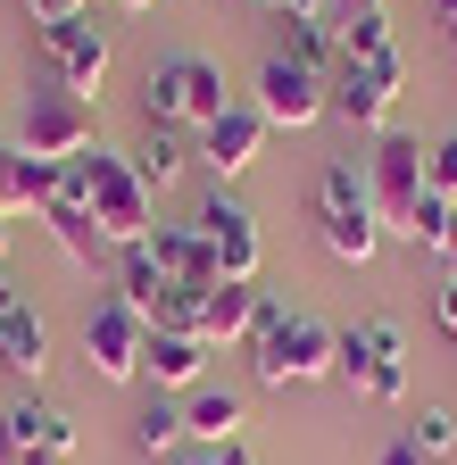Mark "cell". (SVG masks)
<instances>
[{"mask_svg":"<svg viewBox=\"0 0 457 465\" xmlns=\"http://www.w3.org/2000/svg\"><path fill=\"white\" fill-rule=\"evenodd\" d=\"M59 200L92 208V224H100L108 250H142L150 232H158V200H150V183L134 174V158H117V150L67 158V166H59Z\"/></svg>","mask_w":457,"mask_h":465,"instance_id":"1","label":"cell"},{"mask_svg":"<svg viewBox=\"0 0 457 465\" xmlns=\"http://www.w3.org/2000/svg\"><path fill=\"white\" fill-rule=\"evenodd\" d=\"M84 150H100V108H92L84 92H67V84L25 92V116H17V158L67 166V158H84Z\"/></svg>","mask_w":457,"mask_h":465,"instance_id":"2","label":"cell"},{"mask_svg":"<svg viewBox=\"0 0 457 465\" xmlns=\"http://www.w3.org/2000/svg\"><path fill=\"white\" fill-rule=\"evenodd\" d=\"M142 108H150V125L166 134V125H216L224 108V67L216 58H200V50H175V58H158L150 67V84H142Z\"/></svg>","mask_w":457,"mask_h":465,"instance_id":"3","label":"cell"},{"mask_svg":"<svg viewBox=\"0 0 457 465\" xmlns=\"http://www.w3.org/2000/svg\"><path fill=\"white\" fill-rule=\"evenodd\" d=\"M242 349H250V374H258L266 391H292V382H324V374H333L341 332H333L324 316H283L274 332H250Z\"/></svg>","mask_w":457,"mask_h":465,"instance_id":"4","label":"cell"},{"mask_svg":"<svg viewBox=\"0 0 457 465\" xmlns=\"http://www.w3.org/2000/svg\"><path fill=\"white\" fill-rule=\"evenodd\" d=\"M366 200H374V224L391 242H408V216L424 200V142L416 134H374V158H366Z\"/></svg>","mask_w":457,"mask_h":465,"instance_id":"5","label":"cell"},{"mask_svg":"<svg viewBox=\"0 0 457 465\" xmlns=\"http://www.w3.org/2000/svg\"><path fill=\"white\" fill-rule=\"evenodd\" d=\"M333 374L350 382V391H366L374 407H399V399H408V341H399V324H382V316L350 324V332H341Z\"/></svg>","mask_w":457,"mask_h":465,"instance_id":"6","label":"cell"},{"mask_svg":"<svg viewBox=\"0 0 457 465\" xmlns=\"http://www.w3.org/2000/svg\"><path fill=\"white\" fill-rule=\"evenodd\" d=\"M399 50L382 58H341L333 67V116L341 125H366V134H391V108H399Z\"/></svg>","mask_w":457,"mask_h":465,"instance_id":"7","label":"cell"},{"mask_svg":"<svg viewBox=\"0 0 457 465\" xmlns=\"http://www.w3.org/2000/svg\"><path fill=\"white\" fill-rule=\"evenodd\" d=\"M258 116H266V125H283V134H308L316 125V116H333V84L324 75H308L300 67V58H266V67H258V100H250Z\"/></svg>","mask_w":457,"mask_h":465,"instance_id":"8","label":"cell"},{"mask_svg":"<svg viewBox=\"0 0 457 465\" xmlns=\"http://www.w3.org/2000/svg\"><path fill=\"white\" fill-rule=\"evenodd\" d=\"M200 242H208V258H216V282H258V266H266V232H258V216L242 208V200H200Z\"/></svg>","mask_w":457,"mask_h":465,"instance_id":"9","label":"cell"},{"mask_svg":"<svg viewBox=\"0 0 457 465\" xmlns=\"http://www.w3.org/2000/svg\"><path fill=\"white\" fill-rule=\"evenodd\" d=\"M142 349H150V324L108 291V300L92 308V324H84V358H92V374L100 382H142Z\"/></svg>","mask_w":457,"mask_h":465,"instance_id":"10","label":"cell"},{"mask_svg":"<svg viewBox=\"0 0 457 465\" xmlns=\"http://www.w3.org/2000/svg\"><path fill=\"white\" fill-rule=\"evenodd\" d=\"M266 134H274V125H266V116L233 100V108H224V116H216V125H200V166L216 174V183H233V174H250V166H258V150H266Z\"/></svg>","mask_w":457,"mask_h":465,"instance_id":"11","label":"cell"},{"mask_svg":"<svg viewBox=\"0 0 457 465\" xmlns=\"http://www.w3.org/2000/svg\"><path fill=\"white\" fill-rule=\"evenodd\" d=\"M42 50H50V75H59L67 92H100V75H108V25H92V17H75V25H42Z\"/></svg>","mask_w":457,"mask_h":465,"instance_id":"12","label":"cell"},{"mask_svg":"<svg viewBox=\"0 0 457 465\" xmlns=\"http://www.w3.org/2000/svg\"><path fill=\"white\" fill-rule=\"evenodd\" d=\"M258 300H266L258 282H200V316H192V332H200L208 349H233V341H250Z\"/></svg>","mask_w":457,"mask_h":465,"instance_id":"13","label":"cell"},{"mask_svg":"<svg viewBox=\"0 0 457 465\" xmlns=\"http://www.w3.org/2000/svg\"><path fill=\"white\" fill-rule=\"evenodd\" d=\"M200 374H208V341H192V332H150V349H142V382L150 391H200Z\"/></svg>","mask_w":457,"mask_h":465,"instance_id":"14","label":"cell"},{"mask_svg":"<svg viewBox=\"0 0 457 465\" xmlns=\"http://www.w3.org/2000/svg\"><path fill=\"white\" fill-rule=\"evenodd\" d=\"M0 366H9L25 391L42 382V366H50V324H42V308H9V316H0Z\"/></svg>","mask_w":457,"mask_h":465,"instance_id":"15","label":"cell"},{"mask_svg":"<svg viewBox=\"0 0 457 465\" xmlns=\"http://www.w3.org/2000/svg\"><path fill=\"white\" fill-rule=\"evenodd\" d=\"M42 200H59V166H42V158H17V142L0 150V224L42 208Z\"/></svg>","mask_w":457,"mask_h":465,"instance_id":"16","label":"cell"},{"mask_svg":"<svg viewBox=\"0 0 457 465\" xmlns=\"http://www.w3.org/2000/svg\"><path fill=\"white\" fill-rule=\"evenodd\" d=\"M242 424H250V407H242V391H192L184 399V432L192 440H208V449H224V440H242Z\"/></svg>","mask_w":457,"mask_h":465,"instance_id":"17","label":"cell"},{"mask_svg":"<svg viewBox=\"0 0 457 465\" xmlns=\"http://www.w3.org/2000/svg\"><path fill=\"white\" fill-rule=\"evenodd\" d=\"M9 432H17V449H75V416H67V407L59 399H42V391H25L17 407H9Z\"/></svg>","mask_w":457,"mask_h":465,"instance_id":"18","label":"cell"},{"mask_svg":"<svg viewBox=\"0 0 457 465\" xmlns=\"http://www.w3.org/2000/svg\"><path fill=\"white\" fill-rule=\"evenodd\" d=\"M34 216L50 224V242H59V250H67L75 266H108V258H117V250L100 242V224H92V208H75V200H42Z\"/></svg>","mask_w":457,"mask_h":465,"instance_id":"19","label":"cell"},{"mask_svg":"<svg viewBox=\"0 0 457 465\" xmlns=\"http://www.w3.org/2000/svg\"><path fill=\"white\" fill-rule=\"evenodd\" d=\"M150 258L166 266V274H175V282H216V258H208V242H200V224H158L150 232Z\"/></svg>","mask_w":457,"mask_h":465,"instance_id":"20","label":"cell"},{"mask_svg":"<svg viewBox=\"0 0 457 465\" xmlns=\"http://www.w3.org/2000/svg\"><path fill=\"white\" fill-rule=\"evenodd\" d=\"M316 224H324V250H333L341 266H366V258L382 250V224H374V208H316Z\"/></svg>","mask_w":457,"mask_h":465,"instance_id":"21","label":"cell"},{"mask_svg":"<svg viewBox=\"0 0 457 465\" xmlns=\"http://www.w3.org/2000/svg\"><path fill=\"white\" fill-rule=\"evenodd\" d=\"M283 58H300L308 75H324V84H333V67H341L333 17H324V9H316V17H283Z\"/></svg>","mask_w":457,"mask_h":465,"instance_id":"22","label":"cell"},{"mask_svg":"<svg viewBox=\"0 0 457 465\" xmlns=\"http://www.w3.org/2000/svg\"><path fill=\"white\" fill-rule=\"evenodd\" d=\"M399 440H408L424 465H441L449 449H457V407H441V399H424L416 407V416H408V432H399Z\"/></svg>","mask_w":457,"mask_h":465,"instance_id":"23","label":"cell"},{"mask_svg":"<svg viewBox=\"0 0 457 465\" xmlns=\"http://www.w3.org/2000/svg\"><path fill=\"white\" fill-rule=\"evenodd\" d=\"M333 42H341V58H382V50H391V9H350V17H333Z\"/></svg>","mask_w":457,"mask_h":465,"instance_id":"24","label":"cell"},{"mask_svg":"<svg viewBox=\"0 0 457 465\" xmlns=\"http://www.w3.org/2000/svg\"><path fill=\"white\" fill-rule=\"evenodd\" d=\"M134 440H142V457H175L192 432H184V407H166V399H150L142 416H134Z\"/></svg>","mask_w":457,"mask_h":465,"instance_id":"25","label":"cell"},{"mask_svg":"<svg viewBox=\"0 0 457 465\" xmlns=\"http://www.w3.org/2000/svg\"><path fill=\"white\" fill-rule=\"evenodd\" d=\"M184 158H192V150H184L175 134H158V125H150V142L134 150V174L150 183V200H158V192H166V183H175V174H184Z\"/></svg>","mask_w":457,"mask_h":465,"instance_id":"26","label":"cell"},{"mask_svg":"<svg viewBox=\"0 0 457 465\" xmlns=\"http://www.w3.org/2000/svg\"><path fill=\"white\" fill-rule=\"evenodd\" d=\"M449 232H457V208H449L441 192H424V200H416V216H408V242L441 258V242H449Z\"/></svg>","mask_w":457,"mask_h":465,"instance_id":"27","label":"cell"},{"mask_svg":"<svg viewBox=\"0 0 457 465\" xmlns=\"http://www.w3.org/2000/svg\"><path fill=\"white\" fill-rule=\"evenodd\" d=\"M424 192H441V200H449V208H457V134H449V142H432V150H424Z\"/></svg>","mask_w":457,"mask_h":465,"instance_id":"28","label":"cell"},{"mask_svg":"<svg viewBox=\"0 0 457 465\" xmlns=\"http://www.w3.org/2000/svg\"><path fill=\"white\" fill-rule=\"evenodd\" d=\"M34 9V25H75V17H92L100 0H25Z\"/></svg>","mask_w":457,"mask_h":465,"instance_id":"29","label":"cell"},{"mask_svg":"<svg viewBox=\"0 0 457 465\" xmlns=\"http://www.w3.org/2000/svg\"><path fill=\"white\" fill-rule=\"evenodd\" d=\"M432 316H441V332H457V274H441V291H432Z\"/></svg>","mask_w":457,"mask_h":465,"instance_id":"30","label":"cell"},{"mask_svg":"<svg viewBox=\"0 0 457 465\" xmlns=\"http://www.w3.org/2000/svg\"><path fill=\"white\" fill-rule=\"evenodd\" d=\"M184 465H250V457H242V440H224V449H200V457H184Z\"/></svg>","mask_w":457,"mask_h":465,"instance_id":"31","label":"cell"},{"mask_svg":"<svg viewBox=\"0 0 457 465\" xmlns=\"http://www.w3.org/2000/svg\"><path fill=\"white\" fill-rule=\"evenodd\" d=\"M0 465H25V449H17V432H9V416H0Z\"/></svg>","mask_w":457,"mask_h":465,"instance_id":"32","label":"cell"},{"mask_svg":"<svg viewBox=\"0 0 457 465\" xmlns=\"http://www.w3.org/2000/svg\"><path fill=\"white\" fill-rule=\"evenodd\" d=\"M374 465H424V457H416V449H408V440H391V449H382V457H374Z\"/></svg>","mask_w":457,"mask_h":465,"instance_id":"33","label":"cell"},{"mask_svg":"<svg viewBox=\"0 0 457 465\" xmlns=\"http://www.w3.org/2000/svg\"><path fill=\"white\" fill-rule=\"evenodd\" d=\"M432 25H441V34L457 42V0H432Z\"/></svg>","mask_w":457,"mask_h":465,"instance_id":"34","label":"cell"},{"mask_svg":"<svg viewBox=\"0 0 457 465\" xmlns=\"http://www.w3.org/2000/svg\"><path fill=\"white\" fill-rule=\"evenodd\" d=\"M266 9H283V17H316L324 0H266Z\"/></svg>","mask_w":457,"mask_h":465,"instance_id":"35","label":"cell"},{"mask_svg":"<svg viewBox=\"0 0 457 465\" xmlns=\"http://www.w3.org/2000/svg\"><path fill=\"white\" fill-rule=\"evenodd\" d=\"M25 465H67V457L59 449H25Z\"/></svg>","mask_w":457,"mask_h":465,"instance_id":"36","label":"cell"},{"mask_svg":"<svg viewBox=\"0 0 457 465\" xmlns=\"http://www.w3.org/2000/svg\"><path fill=\"white\" fill-rule=\"evenodd\" d=\"M441 274H457V232H449V242H441Z\"/></svg>","mask_w":457,"mask_h":465,"instance_id":"37","label":"cell"},{"mask_svg":"<svg viewBox=\"0 0 457 465\" xmlns=\"http://www.w3.org/2000/svg\"><path fill=\"white\" fill-rule=\"evenodd\" d=\"M9 308H17V282H9V274H0V316H9Z\"/></svg>","mask_w":457,"mask_h":465,"instance_id":"38","label":"cell"},{"mask_svg":"<svg viewBox=\"0 0 457 465\" xmlns=\"http://www.w3.org/2000/svg\"><path fill=\"white\" fill-rule=\"evenodd\" d=\"M117 9H134V17H142V9H158V0H117Z\"/></svg>","mask_w":457,"mask_h":465,"instance_id":"39","label":"cell"},{"mask_svg":"<svg viewBox=\"0 0 457 465\" xmlns=\"http://www.w3.org/2000/svg\"><path fill=\"white\" fill-rule=\"evenodd\" d=\"M0 250H9V224H0Z\"/></svg>","mask_w":457,"mask_h":465,"instance_id":"40","label":"cell"},{"mask_svg":"<svg viewBox=\"0 0 457 465\" xmlns=\"http://www.w3.org/2000/svg\"><path fill=\"white\" fill-rule=\"evenodd\" d=\"M0 374H9V366H0Z\"/></svg>","mask_w":457,"mask_h":465,"instance_id":"41","label":"cell"}]
</instances>
